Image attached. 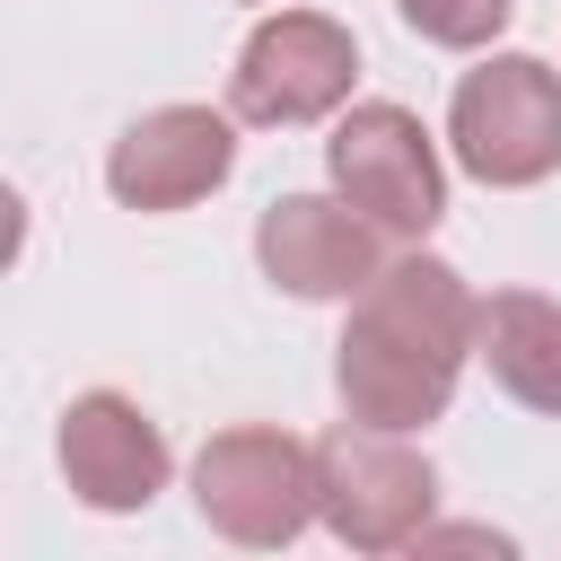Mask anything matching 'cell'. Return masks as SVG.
Segmentation results:
<instances>
[{"label": "cell", "mask_w": 561, "mask_h": 561, "mask_svg": "<svg viewBox=\"0 0 561 561\" xmlns=\"http://www.w3.org/2000/svg\"><path fill=\"white\" fill-rule=\"evenodd\" d=\"M167 430L131 403V394H79L70 412H61V473H70V491L88 500V508H105V517H123V508H149L158 491H167Z\"/></svg>", "instance_id": "cell-9"}, {"label": "cell", "mask_w": 561, "mask_h": 561, "mask_svg": "<svg viewBox=\"0 0 561 561\" xmlns=\"http://www.w3.org/2000/svg\"><path fill=\"white\" fill-rule=\"evenodd\" d=\"M473 351H482V298L465 289V272L438 254H403L359 289L333 342L342 412L368 430H430L456 403Z\"/></svg>", "instance_id": "cell-1"}, {"label": "cell", "mask_w": 561, "mask_h": 561, "mask_svg": "<svg viewBox=\"0 0 561 561\" xmlns=\"http://www.w3.org/2000/svg\"><path fill=\"white\" fill-rule=\"evenodd\" d=\"M193 508L245 552L298 543L316 517V447H298L289 430H219L193 456Z\"/></svg>", "instance_id": "cell-3"}, {"label": "cell", "mask_w": 561, "mask_h": 561, "mask_svg": "<svg viewBox=\"0 0 561 561\" xmlns=\"http://www.w3.org/2000/svg\"><path fill=\"white\" fill-rule=\"evenodd\" d=\"M351 79H359L351 26L324 18V9H280V18H263V26L245 35V53H237V70H228V105H237V123L289 131V123L333 114V105L351 96Z\"/></svg>", "instance_id": "cell-6"}, {"label": "cell", "mask_w": 561, "mask_h": 561, "mask_svg": "<svg viewBox=\"0 0 561 561\" xmlns=\"http://www.w3.org/2000/svg\"><path fill=\"white\" fill-rule=\"evenodd\" d=\"M482 368L526 412H561V298H535V289L482 298Z\"/></svg>", "instance_id": "cell-10"}, {"label": "cell", "mask_w": 561, "mask_h": 561, "mask_svg": "<svg viewBox=\"0 0 561 561\" xmlns=\"http://www.w3.org/2000/svg\"><path fill=\"white\" fill-rule=\"evenodd\" d=\"M237 167V123L210 105H149L105 149V184L123 210H193Z\"/></svg>", "instance_id": "cell-7"}, {"label": "cell", "mask_w": 561, "mask_h": 561, "mask_svg": "<svg viewBox=\"0 0 561 561\" xmlns=\"http://www.w3.org/2000/svg\"><path fill=\"white\" fill-rule=\"evenodd\" d=\"M394 9H403V26H412L421 44L473 53V44H491V35L508 26V9H517V0H394Z\"/></svg>", "instance_id": "cell-11"}, {"label": "cell", "mask_w": 561, "mask_h": 561, "mask_svg": "<svg viewBox=\"0 0 561 561\" xmlns=\"http://www.w3.org/2000/svg\"><path fill=\"white\" fill-rule=\"evenodd\" d=\"M430 508H438V473H430V456L403 447V430L342 421L333 438H316V517L351 552L412 543L430 526Z\"/></svg>", "instance_id": "cell-4"}, {"label": "cell", "mask_w": 561, "mask_h": 561, "mask_svg": "<svg viewBox=\"0 0 561 561\" xmlns=\"http://www.w3.org/2000/svg\"><path fill=\"white\" fill-rule=\"evenodd\" d=\"M254 263L272 289L289 298H359L386 254H377V219L333 202V193H280L263 219H254Z\"/></svg>", "instance_id": "cell-8"}, {"label": "cell", "mask_w": 561, "mask_h": 561, "mask_svg": "<svg viewBox=\"0 0 561 561\" xmlns=\"http://www.w3.org/2000/svg\"><path fill=\"white\" fill-rule=\"evenodd\" d=\"M447 140L473 184H500V193L543 184L561 167V70H543L535 53H491L482 70L456 79Z\"/></svg>", "instance_id": "cell-2"}, {"label": "cell", "mask_w": 561, "mask_h": 561, "mask_svg": "<svg viewBox=\"0 0 561 561\" xmlns=\"http://www.w3.org/2000/svg\"><path fill=\"white\" fill-rule=\"evenodd\" d=\"M324 167H333V193L351 210H368L386 237H430L438 210H447V175H438V149L421 131V114H403L386 96H368L333 123Z\"/></svg>", "instance_id": "cell-5"}]
</instances>
